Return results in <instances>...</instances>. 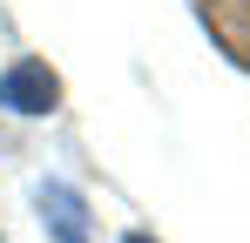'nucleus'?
Segmentation results:
<instances>
[{
  "mask_svg": "<svg viewBox=\"0 0 250 243\" xmlns=\"http://www.w3.org/2000/svg\"><path fill=\"white\" fill-rule=\"evenodd\" d=\"M54 101H61V81H54V68L47 61H34V54H21V61H7L0 68V108L7 115H54Z\"/></svg>",
  "mask_w": 250,
  "mask_h": 243,
  "instance_id": "1",
  "label": "nucleus"
},
{
  "mask_svg": "<svg viewBox=\"0 0 250 243\" xmlns=\"http://www.w3.org/2000/svg\"><path fill=\"white\" fill-rule=\"evenodd\" d=\"M34 209H41V223H47L54 243H88L95 209H88V196L68 182V176H41V182H34Z\"/></svg>",
  "mask_w": 250,
  "mask_h": 243,
  "instance_id": "2",
  "label": "nucleus"
},
{
  "mask_svg": "<svg viewBox=\"0 0 250 243\" xmlns=\"http://www.w3.org/2000/svg\"><path fill=\"white\" fill-rule=\"evenodd\" d=\"M0 243H7V237H0Z\"/></svg>",
  "mask_w": 250,
  "mask_h": 243,
  "instance_id": "4",
  "label": "nucleus"
},
{
  "mask_svg": "<svg viewBox=\"0 0 250 243\" xmlns=\"http://www.w3.org/2000/svg\"><path fill=\"white\" fill-rule=\"evenodd\" d=\"M122 243H163V237H149V230H122Z\"/></svg>",
  "mask_w": 250,
  "mask_h": 243,
  "instance_id": "3",
  "label": "nucleus"
}]
</instances>
